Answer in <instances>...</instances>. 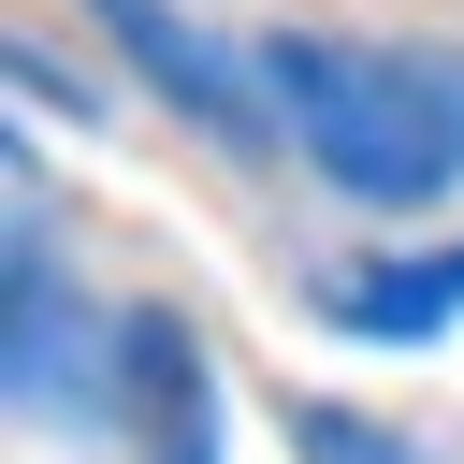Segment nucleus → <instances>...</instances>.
<instances>
[{
	"mask_svg": "<svg viewBox=\"0 0 464 464\" xmlns=\"http://www.w3.org/2000/svg\"><path fill=\"white\" fill-rule=\"evenodd\" d=\"M319 319L348 348H435L464 319V232L450 246H377V261H334L319 276Z\"/></svg>",
	"mask_w": 464,
	"mask_h": 464,
	"instance_id": "obj_4",
	"label": "nucleus"
},
{
	"mask_svg": "<svg viewBox=\"0 0 464 464\" xmlns=\"http://www.w3.org/2000/svg\"><path fill=\"white\" fill-rule=\"evenodd\" d=\"M14 102H58V116H87V87H72V72L44 58V44H14Z\"/></svg>",
	"mask_w": 464,
	"mask_h": 464,
	"instance_id": "obj_7",
	"label": "nucleus"
},
{
	"mask_svg": "<svg viewBox=\"0 0 464 464\" xmlns=\"http://www.w3.org/2000/svg\"><path fill=\"white\" fill-rule=\"evenodd\" d=\"M130 334V392H145V464H218V377L188 319H116Z\"/></svg>",
	"mask_w": 464,
	"mask_h": 464,
	"instance_id": "obj_5",
	"label": "nucleus"
},
{
	"mask_svg": "<svg viewBox=\"0 0 464 464\" xmlns=\"http://www.w3.org/2000/svg\"><path fill=\"white\" fill-rule=\"evenodd\" d=\"M87 14H102V44H116V58H130V72L203 130V145H232V160H276V145H290L276 72H261V58H232L188 0H87Z\"/></svg>",
	"mask_w": 464,
	"mask_h": 464,
	"instance_id": "obj_2",
	"label": "nucleus"
},
{
	"mask_svg": "<svg viewBox=\"0 0 464 464\" xmlns=\"http://www.w3.org/2000/svg\"><path fill=\"white\" fill-rule=\"evenodd\" d=\"M261 72H276L290 145L348 203L406 218V203L464 188V44H435V29H276Z\"/></svg>",
	"mask_w": 464,
	"mask_h": 464,
	"instance_id": "obj_1",
	"label": "nucleus"
},
{
	"mask_svg": "<svg viewBox=\"0 0 464 464\" xmlns=\"http://www.w3.org/2000/svg\"><path fill=\"white\" fill-rule=\"evenodd\" d=\"M0 319H14V348H0L14 420H102V392L130 377V334L102 348V319L72 304V276H58V246H44V218H14V246H0Z\"/></svg>",
	"mask_w": 464,
	"mask_h": 464,
	"instance_id": "obj_3",
	"label": "nucleus"
},
{
	"mask_svg": "<svg viewBox=\"0 0 464 464\" xmlns=\"http://www.w3.org/2000/svg\"><path fill=\"white\" fill-rule=\"evenodd\" d=\"M290 450H304V464H420L406 420H362V406H319V392L290 406Z\"/></svg>",
	"mask_w": 464,
	"mask_h": 464,
	"instance_id": "obj_6",
	"label": "nucleus"
}]
</instances>
